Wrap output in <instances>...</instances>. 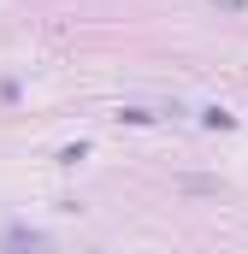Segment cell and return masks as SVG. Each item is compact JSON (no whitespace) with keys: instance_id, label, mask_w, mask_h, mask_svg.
Here are the masks:
<instances>
[{"instance_id":"1","label":"cell","mask_w":248,"mask_h":254,"mask_svg":"<svg viewBox=\"0 0 248 254\" xmlns=\"http://www.w3.org/2000/svg\"><path fill=\"white\" fill-rule=\"evenodd\" d=\"M6 243H12L18 254H48V243H42V237H24V231H6Z\"/></svg>"}]
</instances>
